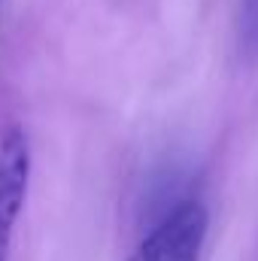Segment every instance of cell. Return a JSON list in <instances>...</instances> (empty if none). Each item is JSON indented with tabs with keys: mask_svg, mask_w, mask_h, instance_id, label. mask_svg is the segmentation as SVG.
Instances as JSON below:
<instances>
[{
	"mask_svg": "<svg viewBox=\"0 0 258 261\" xmlns=\"http://www.w3.org/2000/svg\"><path fill=\"white\" fill-rule=\"evenodd\" d=\"M210 231V210L186 197L161 216V222L140 240L128 261H200Z\"/></svg>",
	"mask_w": 258,
	"mask_h": 261,
	"instance_id": "cell-1",
	"label": "cell"
},
{
	"mask_svg": "<svg viewBox=\"0 0 258 261\" xmlns=\"http://www.w3.org/2000/svg\"><path fill=\"white\" fill-rule=\"evenodd\" d=\"M237 49L246 64L258 61V0H240L237 9Z\"/></svg>",
	"mask_w": 258,
	"mask_h": 261,
	"instance_id": "cell-3",
	"label": "cell"
},
{
	"mask_svg": "<svg viewBox=\"0 0 258 261\" xmlns=\"http://www.w3.org/2000/svg\"><path fill=\"white\" fill-rule=\"evenodd\" d=\"M31 186V143L21 128H12L0 140V261H9L18 216Z\"/></svg>",
	"mask_w": 258,
	"mask_h": 261,
	"instance_id": "cell-2",
	"label": "cell"
}]
</instances>
